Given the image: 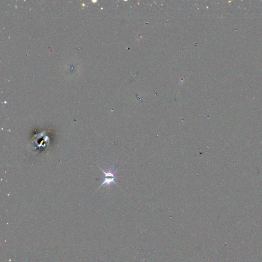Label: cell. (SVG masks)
<instances>
[{
    "instance_id": "cell-1",
    "label": "cell",
    "mask_w": 262,
    "mask_h": 262,
    "mask_svg": "<svg viewBox=\"0 0 262 262\" xmlns=\"http://www.w3.org/2000/svg\"><path fill=\"white\" fill-rule=\"evenodd\" d=\"M99 168L101 169L103 173H104V176L103 177V183H101V186L98 188V189L101 188L103 185H105L106 186H110L113 183L117 185V184L115 182L116 176L115 175V171L116 170V166L113 167V168L109 169V170H108L107 172H105V170L101 168L100 166H99Z\"/></svg>"
}]
</instances>
